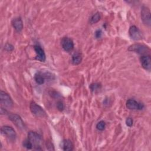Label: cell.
Returning a JSON list of instances; mask_svg holds the SVG:
<instances>
[{
	"mask_svg": "<svg viewBox=\"0 0 151 151\" xmlns=\"http://www.w3.org/2000/svg\"><path fill=\"white\" fill-rule=\"evenodd\" d=\"M28 139L31 142L33 147L35 150H42L41 144L42 139L41 136L35 132L30 131L28 133Z\"/></svg>",
	"mask_w": 151,
	"mask_h": 151,
	"instance_id": "cell-1",
	"label": "cell"
},
{
	"mask_svg": "<svg viewBox=\"0 0 151 151\" xmlns=\"http://www.w3.org/2000/svg\"><path fill=\"white\" fill-rule=\"evenodd\" d=\"M128 50L129 51L134 52L142 55H150V48L143 44H134L129 46Z\"/></svg>",
	"mask_w": 151,
	"mask_h": 151,
	"instance_id": "cell-2",
	"label": "cell"
},
{
	"mask_svg": "<svg viewBox=\"0 0 151 151\" xmlns=\"http://www.w3.org/2000/svg\"><path fill=\"white\" fill-rule=\"evenodd\" d=\"M29 108L31 113L35 116L38 117H47V114L44 110L35 102L32 101L30 103Z\"/></svg>",
	"mask_w": 151,
	"mask_h": 151,
	"instance_id": "cell-3",
	"label": "cell"
},
{
	"mask_svg": "<svg viewBox=\"0 0 151 151\" xmlns=\"http://www.w3.org/2000/svg\"><path fill=\"white\" fill-rule=\"evenodd\" d=\"M141 19L143 24L150 27L151 25V17L150 9L146 6H142L141 9Z\"/></svg>",
	"mask_w": 151,
	"mask_h": 151,
	"instance_id": "cell-4",
	"label": "cell"
},
{
	"mask_svg": "<svg viewBox=\"0 0 151 151\" xmlns=\"http://www.w3.org/2000/svg\"><path fill=\"white\" fill-rule=\"evenodd\" d=\"M1 104L6 107H11L13 105V101L9 95L6 92L1 90L0 93Z\"/></svg>",
	"mask_w": 151,
	"mask_h": 151,
	"instance_id": "cell-5",
	"label": "cell"
},
{
	"mask_svg": "<svg viewBox=\"0 0 151 151\" xmlns=\"http://www.w3.org/2000/svg\"><path fill=\"white\" fill-rule=\"evenodd\" d=\"M8 118L18 128L20 129H24L25 128L24 121L18 114L14 113L9 114Z\"/></svg>",
	"mask_w": 151,
	"mask_h": 151,
	"instance_id": "cell-6",
	"label": "cell"
},
{
	"mask_svg": "<svg viewBox=\"0 0 151 151\" xmlns=\"http://www.w3.org/2000/svg\"><path fill=\"white\" fill-rule=\"evenodd\" d=\"M129 34L131 39L134 41H138L142 39L143 35L140 30L135 25H132L129 30Z\"/></svg>",
	"mask_w": 151,
	"mask_h": 151,
	"instance_id": "cell-7",
	"label": "cell"
},
{
	"mask_svg": "<svg viewBox=\"0 0 151 151\" xmlns=\"http://www.w3.org/2000/svg\"><path fill=\"white\" fill-rule=\"evenodd\" d=\"M1 132L2 134L11 139H14L17 136L15 130L9 126H2L1 128Z\"/></svg>",
	"mask_w": 151,
	"mask_h": 151,
	"instance_id": "cell-8",
	"label": "cell"
},
{
	"mask_svg": "<svg viewBox=\"0 0 151 151\" xmlns=\"http://www.w3.org/2000/svg\"><path fill=\"white\" fill-rule=\"evenodd\" d=\"M126 107L130 110H142L144 108V104L136 100L130 99L127 100L126 103Z\"/></svg>",
	"mask_w": 151,
	"mask_h": 151,
	"instance_id": "cell-9",
	"label": "cell"
},
{
	"mask_svg": "<svg viewBox=\"0 0 151 151\" xmlns=\"http://www.w3.org/2000/svg\"><path fill=\"white\" fill-rule=\"evenodd\" d=\"M140 62L142 67L147 71L151 70V57L150 55H142L140 57Z\"/></svg>",
	"mask_w": 151,
	"mask_h": 151,
	"instance_id": "cell-10",
	"label": "cell"
},
{
	"mask_svg": "<svg viewBox=\"0 0 151 151\" xmlns=\"http://www.w3.org/2000/svg\"><path fill=\"white\" fill-rule=\"evenodd\" d=\"M63 48L67 52L71 51L74 48V42L72 39L69 37H64L61 40Z\"/></svg>",
	"mask_w": 151,
	"mask_h": 151,
	"instance_id": "cell-11",
	"label": "cell"
},
{
	"mask_svg": "<svg viewBox=\"0 0 151 151\" xmlns=\"http://www.w3.org/2000/svg\"><path fill=\"white\" fill-rule=\"evenodd\" d=\"M34 48L36 53L35 59L41 62L45 61L46 57L44 50L39 45H35L34 46Z\"/></svg>",
	"mask_w": 151,
	"mask_h": 151,
	"instance_id": "cell-12",
	"label": "cell"
},
{
	"mask_svg": "<svg viewBox=\"0 0 151 151\" xmlns=\"http://www.w3.org/2000/svg\"><path fill=\"white\" fill-rule=\"evenodd\" d=\"M11 24L17 32H20L22 31L23 28V22L21 18L17 17L13 19L11 22Z\"/></svg>",
	"mask_w": 151,
	"mask_h": 151,
	"instance_id": "cell-13",
	"label": "cell"
},
{
	"mask_svg": "<svg viewBox=\"0 0 151 151\" xmlns=\"http://www.w3.org/2000/svg\"><path fill=\"white\" fill-rule=\"evenodd\" d=\"M62 148L64 150L70 151L73 150V144L70 140L65 139L62 142Z\"/></svg>",
	"mask_w": 151,
	"mask_h": 151,
	"instance_id": "cell-14",
	"label": "cell"
},
{
	"mask_svg": "<svg viewBox=\"0 0 151 151\" xmlns=\"http://www.w3.org/2000/svg\"><path fill=\"white\" fill-rule=\"evenodd\" d=\"M82 61V56L81 53L78 52H74L71 57V62L74 65H78L81 63Z\"/></svg>",
	"mask_w": 151,
	"mask_h": 151,
	"instance_id": "cell-15",
	"label": "cell"
},
{
	"mask_svg": "<svg viewBox=\"0 0 151 151\" xmlns=\"http://www.w3.org/2000/svg\"><path fill=\"white\" fill-rule=\"evenodd\" d=\"M34 79L37 83L38 84H42L45 81L44 76L41 72H37L34 76Z\"/></svg>",
	"mask_w": 151,
	"mask_h": 151,
	"instance_id": "cell-16",
	"label": "cell"
},
{
	"mask_svg": "<svg viewBox=\"0 0 151 151\" xmlns=\"http://www.w3.org/2000/svg\"><path fill=\"white\" fill-rule=\"evenodd\" d=\"M100 15L99 12H96L93 15H92V17L90 18V23L91 24H96L97 22H99L100 21Z\"/></svg>",
	"mask_w": 151,
	"mask_h": 151,
	"instance_id": "cell-17",
	"label": "cell"
},
{
	"mask_svg": "<svg viewBox=\"0 0 151 151\" xmlns=\"http://www.w3.org/2000/svg\"><path fill=\"white\" fill-rule=\"evenodd\" d=\"M90 88L92 91H96L101 88V84L97 83H93L90 86Z\"/></svg>",
	"mask_w": 151,
	"mask_h": 151,
	"instance_id": "cell-18",
	"label": "cell"
},
{
	"mask_svg": "<svg viewBox=\"0 0 151 151\" xmlns=\"http://www.w3.org/2000/svg\"><path fill=\"white\" fill-rule=\"evenodd\" d=\"M22 145L24 147H25L27 149H31L32 148H33L32 144L31 143V142L28 139L23 141Z\"/></svg>",
	"mask_w": 151,
	"mask_h": 151,
	"instance_id": "cell-19",
	"label": "cell"
},
{
	"mask_svg": "<svg viewBox=\"0 0 151 151\" xmlns=\"http://www.w3.org/2000/svg\"><path fill=\"white\" fill-rule=\"evenodd\" d=\"M106 127V123L104 121H100L96 124V128L97 130L102 131L105 129Z\"/></svg>",
	"mask_w": 151,
	"mask_h": 151,
	"instance_id": "cell-20",
	"label": "cell"
},
{
	"mask_svg": "<svg viewBox=\"0 0 151 151\" xmlns=\"http://www.w3.org/2000/svg\"><path fill=\"white\" fill-rule=\"evenodd\" d=\"M56 106H57V109L60 111H63V110L64 109V104L63 102L61 101H57V103L56 104Z\"/></svg>",
	"mask_w": 151,
	"mask_h": 151,
	"instance_id": "cell-21",
	"label": "cell"
},
{
	"mask_svg": "<svg viewBox=\"0 0 151 151\" xmlns=\"http://www.w3.org/2000/svg\"><path fill=\"white\" fill-rule=\"evenodd\" d=\"M4 49L7 51H11L14 50V47L11 44L6 43L4 46Z\"/></svg>",
	"mask_w": 151,
	"mask_h": 151,
	"instance_id": "cell-22",
	"label": "cell"
},
{
	"mask_svg": "<svg viewBox=\"0 0 151 151\" xmlns=\"http://www.w3.org/2000/svg\"><path fill=\"white\" fill-rule=\"evenodd\" d=\"M133 123V120L131 117H127L126 120V124L129 127H132Z\"/></svg>",
	"mask_w": 151,
	"mask_h": 151,
	"instance_id": "cell-23",
	"label": "cell"
},
{
	"mask_svg": "<svg viewBox=\"0 0 151 151\" xmlns=\"http://www.w3.org/2000/svg\"><path fill=\"white\" fill-rule=\"evenodd\" d=\"M46 145H47V149L48 150H54V146H53V145H52V143L51 142H47V143H46Z\"/></svg>",
	"mask_w": 151,
	"mask_h": 151,
	"instance_id": "cell-24",
	"label": "cell"
},
{
	"mask_svg": "<svg viewBox=\"0 0 151 151\" xmlns=\"http://www.w3.org/2000/svg\"><path fill=\"white\" fill-rule=\"evenodd\" d=\"M102 34V31L101 29H97L96 32H95V37L97 38H99L101 37Z\"/></svg>",
	"mask_w": 151,
	"mask_h": 151,
	"instance_id": "cell-25",
	"label": "cell"
},
{
	"mask_svg": "<svg viewBox=\"0 0 151 151\" xmlns=\"http://www.w3.org/2000/svg\"><path fill=\"white\" fill-rule=\"evenodd\" d=\"M7 113V111L6 109H5L3 107H1V114H5Z\"/></svg>",
	"mask_w": 151,
	"mask_h": 151,
	"instance_id": "cell-26",
	"label": "cell"
}]
</instances>
